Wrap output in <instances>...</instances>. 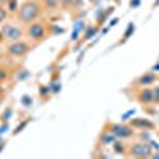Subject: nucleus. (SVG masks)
I'll return each mask as SVG.
<instances>
[{
    "mask_svg": "<svg viewBox=\"0 0 159 159\" xmlns=\"http://www.w3.org/2000/svg\"><path fill=\"white\" fill-rule=\"evenodd\" d=\"M139 100L143 103H153V89H142L139 92Z\"/></svg>",
    "mask_w": 159,
    "mask_h": 159,
    "instance_id": "6e6552de",
    "label": "nucleus"
},
{
    "mask_svg": "<svg viewBox=\"0 0 159 159\" xmlns=\"http://www.w3.org/2000/svg\"><path fill=\"white\" fill-rule=\"evenodd\" d=\"M142 140H150V134H147V132H143V134H142Z\"/></svg>",
    "mask_w": 159,
    "mask_h": 159,
    "instance_id": "aec40b11",
    "label": "nucleus"
},
{
    "mask_svg": "<svg viewBox=\"0 0 159 159\" xmlns=\"http://www.w3.org/2000/svg\"><path fill=\"white\" fill-rule=\"evenodd\" d=\"M110 132L116 137V139H130L132 134H134V130L132 127L126 126V124H113L110 127Z\"/></svg>",
    "mask_w": 159,
    "mask_h": 159,
    "instance_id": "423d86ee",
    "label": "nucleus"
},
{
    "mask_svg": "<svg viewBox=\"0 0 159 159\" xmlns=\"http://www.w3.org/2000/svg\"><path fill=\"white\" fill-rule=\"evenodd\" d=\"M94 34H96V27H89V29L86 30V34H84V40L92 38V37H94Z\"/></svg>",
    "mask_w": 159,
    "mask_h": 159,
    "instance_id": "9b49d317",
    "label": "nucleus"
},
{
    "mask_svg": "<svg viewBox=\"0 0 159 159\" xmlns=\"http://www.w3.org/2000/svg\"><path fill=\"white\" fill-rule=\"evenodd\" d=\"M7 51H8V54L13 56V57H22V56H25L30 51V45L22 42V40H18V42H11L8 45Z\"/></svg>",
    "mask_w": 159,
    "mask_h": 159,
    "instance_id": "7ed1b4c3",
    "label": "nucleus"
},
{
    "mask_svg": "<svg viewBox=\"0 0 159 159\" xmlns=\"http://www.w3.org/2000/svg\"><path fill=\"white\" fill-rule=\"evenodd\" d=\"M40 15H42V7H40L38 2L35 0H29V2H24L19 10H18V19L22 22V24H30V22H35Z\"/></svg>",
    "mask_w": 159,
    "mask_h": 159,
    "instance_id": "f257e3e1",
    "label": "nucleus"
},
{
    "mask_svg": "<svg viewBox=\"0 0 159 159\" xmlns=\"http://www.w3.org/2000/svg\"><path fill=\"white\" fill-rule=\"evenodd\" d=\"M132 126H137V127H153V123L148 121V119H134V121H132Z\"/></svg>",
    "mask_w": 159,
    "mask_h": 159,
    "instance_id": "1a4fd4ad",
    "label": "nucleus"
},
{
    "mask_svg": "<svg viewBox=\"0 0 159 159\" xmlns=\"http://www.w3.org/2000/svg\"><path fill=\"white\" fill-rule=\"evenodd\" d=\"M76 0H59V3L64 5V7H69V5H73Z\"/></svg>",
    "mask_w": 159,
    "mask_h": 159,
    "instance_id": "f3484780",
    "label": "nucleus"
},
{
    "mask_svg": "<svg viewBox=\"0 0 159 159\" xmlns=\"http://www.w3.org/2000/svg\"><path fill=\"white\" fill-rule=\"evenodd\" d=\"M2 32H3V37L8 40V42H18V40H22V37L25 34L22 27L15 25V24H5L2 27Z\"/></svg>",
    "mask_w": 159,
    "mask_h": 159,
    "instance_id": "20e7f679",
    "label": "nucleus"
},
{
    "mask_svg": "<svg viewBox=\"0 0 159 159\" xmlns=\"http://www.w3.org/2000/svg\"><path fill=\"white\" fill-rule=\"evenodd\" d=\"M116 153H124V148H123V145H121V147H119V145H116Z\"/></svg>",
    "mask_w": 159,
    "mask_h": 159,
    "instance_id": "6ab92c4d",
    "label": "nucleus"
},
{
    "mask_svg": "<svg viewBox=\"0 0 159 159\" xmlns=\"http://www.w3.org/2000/svg\"><path fill=\"white\" fill-rule=\"evenodd\" d=\"M153 103H159V86L153 89Z\"/></svg>",
    "mask_w": 159,
    "mask_h": 159,
    "instance_id": "4468645a",
    "label": "nucleus"
},
{
    "mask_svg": "<svg viewBox=\"0 0 159 159\" xmlns=\"http://www.w3.org/2000/svg\"><path fill=\"white\" fill-rule=\"evenodd\" d=\"M25 35H27L32 42L38 43V42H42V40L46 38L48 32H46V27L42 24V22H30L27 24V29H25Z\"/></svg>",
    "mask_w": 159,
    "mask_h": 159,
    "instance_id": "f03ea898",
    "label": "nucleus"
},
{
    "mask_svg": "<svg viewBox=\"0 0 159 159\" xmlns=\"http://www.w3.org/2000/svg\"><path fill=\"white\" fill-rule=\"evenodd\" d=\"M3 40H5V37H3V32H2V30H0V43H2V42H3Z\"/></svg>",
    "mask_w": 159,
    "mask_h": 159,
    "instance_id": "4be33fe9",
    "label": "nucleus"
},
{
    "mask_svg": "<svg viewBox=\"0 0 159 159\" xmlns=\"http://www.w3.org/2000/svg\"><path fill=\"white\" fill-rule=\"evenodd\" d=\"M154 81H156V75H154L153 72L145 73V75H142V76L137 80V83H139L140 86H148V84H151V83H154Z\"/></svg>",
    "mask_w": 159,
    "mask_h": 159,
    "instance_id": "0eeeda50",
    "label": "nucleus"
},
{
    "mask_svg": "<svg viewBox=\"0 0 159 159\" xmlns=\"http://www.w3.org/2000/svg\"><path fill=\"white\" fill-rule=\"evenodd\" d=\"M140 3V0H132V2H130V7H137Z\"/></svg>",
    "mask_w": 159,
    "mask_h": 159,
    "instance_id": "412c9836",
    "label": "nucleus"
},
{
    "mask_svg": "<svg viewBox=\"0 0 159 159\" xmlns=\"http://www.w3.org/2000/svg\"><path fill=\"white\" fill-rule=\"evenodd\" d=\"M7 76H8V72H7L3 67H0V81H3Z\"/></svg>",
    "mask_w": 159,
    "mask_h": 159,
    "instance_id": "2eb2a0df",
    "label": "nucleus"
},
{
    "mask_svg": "<svg viewBox=\"0 0 159 159\" xmlns=\"http://www.w3.org/2000/svg\"><path fill=\"white\" fill-rule=\"evenodd\" d=\"M7 5L10 7V11H16V10H19V8H16V2H15V0H10Z\"/></svg>",
    "mask_w": 159,
    "mask_h": 159,
    "instance_id": "dca6fc26",
    "label": "nucleus"
},
{
    "mask_svg": "<svg viewBox=\"0 0 159 159\" xmlns=\"http://www.w3.org/2000/svg\"><path fill=\"white\" fill-rule=\"evenodd\" d=\"M10 0H0V5H5V3H8Z\"/></svg>",
    "mask_w": 159,
    "mask_h": 159,
    "instance_id": "5701e85b",
    "label": "nucleus"
},
{
    "mask_svg": "<svg viewBox=\"0 0 159 159\" xmlns=\"http://www.w3.org/2000/svg\"><path fill=\"white\" fill-rule=\"evenodd\" d=\"M116 140H118V139H116V137L111 134V132H110V134H103V135H102V139H100V142H102V143H105V145L115 143Z\"/></svg>",
    "mask_w": 159,
    "mask_h": 159,
    "instance_id": "9d476101",
    "label": "nucleus"
},
{
    "mask_svg": "<svg viewBox=\"0 0 159 159\" xmlns=\"http://www.w3.org/2000/svg\"><path fill=\"white\" fill-rule=\"evenodd\" d=\"M7 15H8V11L3 8V5H0V22H3L7 19Z\"/></svg>",
    "mask_w": 159,
    "mask_h": 159,
    "instance_id": "ddd939ff",
    "label": "nucleus"
},
{
    "mask_svg": "<svg viewBox=\"0 0 159 159\" xmlns=\"http://www.w3.org/2000/svg\"><path fill=\"white\" fill-rule=\"evenodd\" d=\"M151 147L145 142H135L130 145V156L135 157H150L151 156Z\"/></svg>",
    "mask_w": 159,
    "mask_h": 159,
    "instance_id": "39448f33",
    "label": "nucleus"
},
{
    "mask_svg": "<svg viewBox=\"0 0 159 159\" xmlns=\"http://www.w3.org/2000/svg\"><path fill=\"white\" fill-rule=\"evenodd\" d=\"M154 70H159V62H157V64L154 65Z\"/></svg>",
    "mask_w": 159,
    "mask_h": 159,
    "instance_id": "b1692460",
    "label": "nucleus"
},
{
    "mask_svg": "<svg viewBox=\"0 0 159 159\" xmlns=\"http://www.w3.org/2000/svg\"><path fill=\"white\" fill-rule=\"evenodd\" d=\"M57 3H59V0H45V5L48 7V8H56L57 7Z\"/></svg>",
    "mask_w": 159,
    "mask_h": 159,
    "instance_id": "f8f14e48",
    "label": "nucleus"
},
{
    "mask_svg": "<svg viewBox=\"0 0 159 159\" xmlns=\"http://www.w3.org/2000/svg\"><path fill=\"white\" fill-rule=\"evenodd\" d=\"M134 30V24H129V27H127V30H126V38L127 37H130V32Z\"/></svg>",
    "mask_w": 159,
    "mask_h": 159,
    "instance_id": "a211bd4d",
    "label": "nucleus"
}]
</instances>
